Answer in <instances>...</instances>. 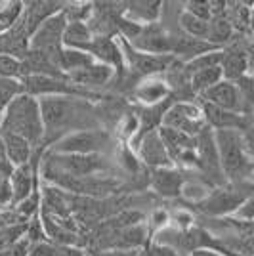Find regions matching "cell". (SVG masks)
<instances>
[{"label":"cell","mask_w":254,"mask_h":256,"mask_svg":"<svg viewBox=\"0 0 254 256\" xmlns=\"http://www.w3.org/2000/svg\"><path fill=\"white\" fill-rule=\"evenodd\" d=\"M202 117H204V124L214 130H237V132H248L250 128V120L243 113H235V111H224L220 107L208 106V104H201Z\"/></svg>","instance_id":"e0dca14e"},{"label":"cell","mask_w":254,"mask_h":256,"mask_svg":"<svg viewBox=\"0 0 254 256\" xmlns=\"http://www.w3.org/2000/svg\"><path fill=\"white\" fill-rule=\"evenodd\" d=\"M25 241L29 245H36V243H42V241H48L46 237V230H44V224L38 220V214H34L31 220L25 226Z\"/></svg>","instance_id":"e575fe53"},{"label":"cell","mask_w":254,"mask_h":256,"mask_svg":"<svg viewBox=\"0 0 254 256\" xmlns=\"http://www.w3.org/2000/svg\"><path fill=\"white\" fill-rule=\"evenodd\" d=\"M29 256H86L82 248L74 245H62L52 241H42L29 246Z\"/></svg>","instance_id":"4316f807"},{"label":"cell","mask_w":254,"mask_h":256,"mask_svg":"<svg viewBox=\"0 0 254 256\" xmlns=\"http://www.w3.org/2000/svg\"><path fill=\"white\" fill-rule=\"evenodd\" d=\"M2 208H12L10 174H0V210Z\"/></svg>","instance_id":"f35d334b"},{"label":"cell","mask_w":254,"mask_h":256,"mask_svg":"<svg viewBox=\"0 0 254 256\" xmlns=\"http://www.w3.org/2000/svg\"><path fill=\"white\" fill-rule=\"evenodd\" d=\"M138 155L140 159L144 160L148 166H151L153 170L174 166V162L168 155V150H166L162 138L159 136V130H151L148 134H144V138L140 140Z\"/></svg>","instance_id":"2e32d148"},{"label":"cell","mask_w":254,"mask_h":256,"mask_svg":"<svg viewBox=\"0 0 254 256\" xmlns=\"http://www.w3.org/2000/svg\"><path fill=\"white\" fill-rule=\"evenodd\" d=\"M0 117H2V113H0Z\"/></svg>","instance_id":"bcb514c9"},{"label":"cell","mask_w":254,"mask_h":256,"mask_svg":"<svg viewBox=\"0 0 254 256\" xmlns=\"http://www.w3.org/2000/svg\"><path fill=\"white\" fill-rule=\"evenodd\" d=\"M202 102L208 104V106L220 107L224 111H235V113H243V100H241V94H239V88L235 82H230V80H220L214 86H210L208 90H204L201 94ZM248 117V115H246Z\"/></svg>","instance_id":"9a60e30c"},{"label":"cell","mask_w":254,"mask_h":256,"mask_svg":"<svg viewBox=\"0 0 254 256\" xmlns=\"http://www.w3.org/2000/svg\"><path fill=\"white\" fill-rule=\"evenodd\" d=\"M180 27L186 32V36L190 38H197V40H204L206 42V34H208V22L197 20L190 14L182 12L180 14Z\"/></svg>","instance_id":"4dcf8cb0"},{"label":"cell","mask_w":254,"mask_h":256,"mask_svg":"<svg viewBox=\"0 0 254 256\" xmlns=\"http://www.w3.org/2000/svg\"><path fill=\"white\" fill-rule=\"evenodd\" d=\"M190 256H224L218 250H212V248H197V250H191Z\"/></svg>","instance_id":"ee69618b"},{"label":"cell","mask_w":254,"mask_h":256,"mask_svg":"<svg viewBox=\"0 0 254 256\" xmlns=\"http://www.w3.org/2000/svg\"><path fill=\"white\" fill-rule=\"evenodd\" d=\"M76 50H82L86 52L94 62L98 64L109 65L113 69H122L124 65V60H122V54H120V48L116 44L115 38H111L109 34H94L86 44H82L80 48Z\"/></svg>","instance_id":"5bb4252c"},{"label":"cell","mask_w":254,"mask_h":256,"mask_svg":"<svg viewBox=\"0 0 254 256\" xmlns=\"http://www.w3.org/2000/svg\"><path fill=\"white\" fill-rule=\"evenodd\" d=\"M52 168L76 176V178H86V176H102V172L109 168L104 155H58L50 153L46 160Z\"/></svg>","instance_id":"ba28073f"},{"label":"cell","mask_w":254,"mask_h":256,"mask_svg":"<svg viewBox=\"0 0 254 256\" xmlns=\"http://www.w3.org/2000/svg\"><path fill=\"white\" fill-rule=\"evenodd\" d=\"M23 94L22 78H10V76H0V113L10 106L16 98Z\"/></svg>","instance_id":"1f68e13d"},{"label":"cell","mask_w":254,"mask_h":256,"mask_svg":"<svg viewBox=\"0 0 254 256\" xmlns=\"http://www.w3.org/2000/svg\"><path fill=\"white\" fill-rule=\"evenodd\" d=\"M149 256H178V250H174L172 246L155 243V245L151 246V250H149Z\"/></svg>","instance_id":"b9f144b4"},{"label":"cell","mask_w":254,"mask_h":256,"mask_svg":"<svg viewBox=\"0 0 254 256\" xmlns=\"http://www.w3.org/2000/svg\"><path fill=\"white\" fill-rule=\"evenodd\" d=\"M25 224H12L0 228V250H4L6 246H10L12 243L20 241L23 235H25Z\"/></svg>","instance_id":"8d00e7d4"},{"label":"cell","mask_w":254,"mask_h":256,"mask_svg":"<svg viewBox=\"0 0 254 256\" xmlns=\"http://www.w3.org/2000/svg\"><path fill=\"white\" fill-rule=\"evenodd\" d=\"M113 144L111 134L104 128L71 132L50 146V153L58 155H104Z\"/></svg>","instance_id":"5b68a950"},{"label":"cell","mask_w":254,"mask_h":256,"mask_svg":"<svg viewBox=\"0 0 254 256\" xmlns=\"http://www.w3.org/2000/svg\"><path fill=\"white\" fill-rule=\"evenodd\" d=\"M160 12H162V2L155 0H144V2H130L126 12L122 18H126L130 22L138 23V25H149V23H159Z\"/></svg>","instance_id":"603a6c76"},{"label":"cell","mask_w":254,"mask_h":256,"mask_svg":"<svg viewBox=\"0 0 254 256\" xmlns=\"http://www.w3.org/2000/svg\"><path fill=\"white\" fill-rule=\"evenodd\" d=\"M0 140H2L4 153H6V159L12 164V168L31 162L32 146L27 140H23L22 136H16V134H10V132H0Z\"/></svg>","instance_id":"44dd1931"},{"label":"cell","mask_w":254,"mask_h":256,"mask_svg":"<svg viewBox=\"0 0 254 256\" xmlns=\"http://www.w3.org/2000/svg\"><path fill=\"white\" fill-rule=\"evenodd\" d=\"M197 159H199V168H201L210 184L222 186L224 184V172L220 166V159H218V151H216V144H214V134L208 126H204L197 134Z\"/></svg>","instance_id":"7c38bea8"},{"label":"cell","mask_w":254,"mask_h":256,"mask_svg":"<svg viewBox=\"0 0 254 256\" xmlns=\"http://www.w3.org/2000/svg\"><path fill=\"white\" fill-rule=\"evenodd\" d=\"M250 197V193H241L239 190L233 188H216L210 190V193L204 197V201L197 204V208L206 216H230L233 214L241 204Z\"/></svg>","instance_id":"30bf717a"},{"label":"cell","mask_w":254,"mask_h":256,"mask_svg":"<svg viewBox=\"0 0 254 256\" xmlns=\"http://www.w3.org/2000/svg\"><path fill=\"white\" fill-rule=\"evenodd\" d=\"M94 34H92L86 22H67L64 32V46L65 48H80Z\"/></svg>","instance_id":"83f0119b"},{"label":"cell","mask_w":254,"mask_h":256,"mask_svg":"<svg viewBox=\"0 0 254 256\" xmlns=\"http://www.w3.org/2000/svg\"><path fill=\"white\" fill-rule=\"evenodd\" d=\"M220 69H222L224 80L235 82L241 76L248 75V56L244 52H224Z\"/></svg>","instance_id":"cb8c5ba5"},{"label":"cell","mask_w":254,"mask_h":256,"mask_svg":"<svg viewBox=\"0 0 254 256\" xmlns=\"http://www.w3.org/2000/svg\"><path fill=\"white\" fill-rule=\"evenodd\" d=\"M160 126L180 130L190 136H197L206 124H204L201 106H195L191 102H178L166 107V111L162 113V118H160Z\"/></svg>","instance_id":"9c48e42d"},{"label":"cell","mask_w":254,"mask_h":256,"mask_svg":"<svg viewBox=\"0 0 254 256\" xmlns=\"http://www.w3.org/2000/svg\"><path fill=\"white\" fill-rule=\"evenodd\" d=\"M38 107L44 126L42 146H52L71 132L102 128V118L98 117V111L88 100L82 98H38Z\"/></svg>","instance_id":"6da1fadb"},{"label":"cell","mask_w":254,"mask_h":256,"mask_svg":"<svg viewBox=\"0 0 254 256\" xmlns=\"http://www.w3.org/2000/svg\"><path fill=\"white\" fill-rule=\"evenodd\" d=\"M186 182V176L180 170L172 168H155L151 172V188L153 192H157L159 195L172 199L178 197L182 192V186Z\"/></svg>","instance_id":"ffe728a7"},{"label":"cell","mask_w":254,"mask_h":256,"mask_svg":"<svg viewBox=\"0 0 254 256\" xmlns=\"http://www.w3.org/2000/svg\"><path fill=\"white\" fill-rule=\"evenodd\" d=\"M144 241H146V230H144V226L134 224L124 228L122 232H118V239L115 241V246L120 248V250H132L136 246L144 245Z\"/></svg>","instance_id":"f546056e"},{"label":"cell","mask_w":254,"mask_h":256,"mask_svg":"<svg viewBox=\"0 0 254 256\" xmlns=\"http://www.w3.org/2000/svg\"><path fill=\"white\" fill-rule=\"evenodd\" d=\"M186 14H190L197 20H202V22H210L212 14H210V4L208 2H201V0H191V2H186V8H184Z\"/></svg>","instance_id":"74e56055"},{"label":"cell","mask_w":254,"mask_h":256,"mask_svg":"<svg viewBox=\"0 0 254 256\" xmlns=\"http://www.w3.org/2000/svg\"><path fill=\"white\" fill-rule=\"evenodd\" d=\"M12 164L6 159V153H4V146H2V140H0V174H10Z\"/></svg>","instance_id":"7bdbcfd3"},{"label":"cell","mask_w":254,"mask_h":256,"mask_svg":"<svg viewBox=\"0 0 254 256\" xmlns=\"http://www.w3.org/2000/svg\"><path fill=\"white\" fill-rule=\"evenodd\" d=\"M23 92L32 98H52V96H67V98H82L92 102L98 98L96 92L84 90L80 86L69 82L67 78H54L42 75H27L22 78Z\"/></svg>","instance_id":"52a82bcc"},{"label":"cell","mask_w":254,"mask_h":256,"mask_svg":"<svg viewBox=\"0 0 254 256\" xmlns=\"http://www.w3.org/2000/svg\"><path fill=\"white\" fill-rule=\"evenodd\" d=\"M29 243L25 241V237H22L20 241L12 243L10 246H6L4 250H0V256H29Z\"/></svg>","instance_id":"ab89813d"},{"label":"cell","mask_w":254,"mask_h":256,"mask_svg":"<svg viewBox=\"0 0 254 256\" xmlns=\"http://www.w3.org/2000/svg\"><path fill=\"white\" fill-rule=\"evenodd\" d=\"M130 46L138 52L151 54V56H170L172 50V38L159 23L144 25L136 38L130 40Z\"/></svg>","instance_id":"4fadbf2b"},{"label":"cell","mask_w":254,"mask_h":256,"mask_svg":"<svg viewBox=\"0 0 254 256\" xmlns=\"http://www.w3.org/2000/svg\"><path fill=\"white\" fill-rule=\"evenodd\" d=\"M0 132H10L27 140L32 148L40 146L44 138V126L40 118L38 100L29 94H20L10 106L2 111Z\"/></svg>","instance_id":"3957f363"},{"label":"cell","mask_w":254,"mask_h":256,"mask_svg":"<svg viewBox=\"0 0 254 256\" xmlns=\"http://www.w3.org/2000/svg\"><path fill=\"white\" fill-rule=\"evenodd\" d=\"M252 204H254L252 197H248V199H246V201L233 212V216L239 218V222L243 220L244 224H250V222H252Z\"/></svg>","instance_id":"60d3db41"},{"label":"cell","mask_w":254,"mask_h":256,"mask_svg":"<svg viewBox=\"0 0 254 256\" xmlns=\"http://www.w3.org/2000/svg\"><path fill=\"white\" fill-rule=\"evenodd\" d=\"M67 22L69 20L64 10L44 20L29 36V50L40 54L52 65L60 67V56L64 50V32Z\"/></svg>","instance_id":"277c9868"},{"label":"cell","mask_w":254,"mask_h":256,"mask_svg":"<svg viewBox=\"0 0 254 256\" xmlns=\"http://www.w3.org/2000/svg\"><path fill=\"white\" fill-rule=\"evenodd\" d=\"M0 76L10 78H23V64L22 60L0 54Z\"/></svg>","instance_id":"d590c367"},{"label":"cell","mask_w":254,"mask_h":256,"mask_svg":"<svg viewBox=\"0 0 254 256\" xmlns=\"http://www.w3.org/2000/svg\"><path fill=\"white\" fill-rule=\"evenodd\" d=\"M233 36V25L230 23L228 18L218 16L212 18L208 22V34H206V42L216 46V48H224V44L230 42Z\"/></svg>","instance_id":"d4e9b609"},{"label":"cell","mask_w":254,"mask_h":256,"mask_svg":"<svg viewBox=\"0 0 254 256\" xmlns=\"http://www.w3.org/2000/svg\"><path fill=\"white\" fill-rule=\"evenodd\" d=\"M94 64V60L88 56L82 50H76V48H65L62 50V56H60V67L65 75L71 73V71H76V69H82L86 65Z\"/></svg>","instance_id":"f1b7e54d"},{"label":"cell","mask_w":254,"mask_h":256,"mask_svg":"<svg viewBox=\"0 0 254 256\" xmlns=\"http://www.w3.org/2000/svg\"><path fill=\"white\" fill-rule=\"evenodd\" d=\"M44 178L50 180L54 186L62 188L65 192H73L86 197H106L109 193L116 192L118 184L109 176H86V178H76L69 176L64 172L52 168L48 162L44 166Z\"/></svg>","instance_id":"8992f818"},{"label":"cell","mask_w":254,"mask_h":256,"mask_svg":"<svg viewBox=\"0 0 254 256\" xmlns=\"http://www.w3.org/2000/svg\"><path fill=\"white\" fill-rule=\"evenodd\" d=\"M104 256H134L130 250H113V252H107Z\"/></svg>","instance_id":"f6af8a7d"},{"label":"cell","mask_w":254,"mask_h":256,"mask_svg":"<svg viewBox=\"0 0 254 256\" xmlns=\"http://www.w3.org/2000/svg\"><path fill=\"white\" fill-rule=\"evenodd\" d=\"M134 94L142 104L146 106H159L162 100H166L170 94V86L166 80H160L157 76H148L144 82H140L134 90Z\"/></svg>","instance_id":"7402d4cb"},{"label":"cell","mask_w":254,"mask_h":256,"mask_svg":"<svg viewBox=\"0 0 254 256\" xmlns=\"http://www.w3.org/2000/svg\"><path fill=\"white\" fill-rule=\"evenodd\" d=\"M116 44L120 48L124 64H128L130 69H136L138 73H142V75L146 76H157L159 73H164L166 69H170V64L174 60L172 56H151V54L138 52L122 36L116 38Z\"/></svg>","instance_id":"8fae6325"},{"label":"cell","mask_w":254,"mask_h":256,"mask_svg":"<svg viewBox=\"0 0 254 256\" xmlns=\"http://www.w3.org/2000/svg\"><path fill=\"white\" fill-rule=\"evenodd\" d=\"M224 176L235 182H248L252 172L250 140L237 130H212Z\"/></svg>","instance_id":"7a4b0ae2"},{"label":"cell","mask_w":254,"mask_h":256,"mask_svg":"<svg viewBox=\"0 0 254 256\" xmlns=\"http://www.w3.org/2000/svg\"><path fill=\"white\" fill-rule=\"evenodd\" d=\"M113 76H115V69L113 67L94 62V64L82 67V69L67 73V80L76 86H80V88H84V90L94 92V88L106 86Z\"/></svg>","instance_id":"ac0fdd59"},{"label":"cell","mask_w":254,"mask_h":256,"mask_svg":"<svg viewBox=\"0 0 254 256\" xmlns=\"http://www.w3.org/2000/svg\"><path fill=\"white\" fill-rule=\"evenodd\" d=\"M23 14V2H10L4 8H0V32L12 29L20 22Z\"/></svg>","instance_id":"836d02e7"},{"label":"cell","mask_w":254,"mask_h":256,"mask_svg":"<svg viewBox=\"0 0 254 256\" xmlns=\"http://www.w3.org/2000/svg\"><path fill=\"white\" fill-rule=\"evenodd\" d=\"M210 193V188L206 186V184H202L199 180H188L184 182V186H182V192L180 195H184L188 201H193L195 204H199L201 201H204V197Z\"/></svg>","instance_id":"d6a6232c"},{"label":"cell","mask_w":254,"mask_h":256,"mask_svg":"<svg viewBox=\"0 0 254 256\" xmlns=\"http://www.w3.org/2000/svg\"><path fill=\"white\" fill-rule=\"evenodd\" d=\"M222 76V69L220 65L216 67H206L201 71H195L190 75V88L193 90V94H199L201 96L204 90H208L210 86H214L216 82H220Z\"/></svg>","instance_id":"484cf974"},{"label":"cell","mask_w":254,"mask_h":256,"mask_svg":"<svg viewBox=\"0 0 254 256\" xmlns=\"http://www.w3.org/2000/svg\"><path fill=\"white\" fill-rule=\"evenodd\" d=\"M36 166L34 164H23L14 166L10 172V188H12V206L23 203L34 190H36Z\"/></svg>","instance_id":"d6986e66"}]
</instances>
